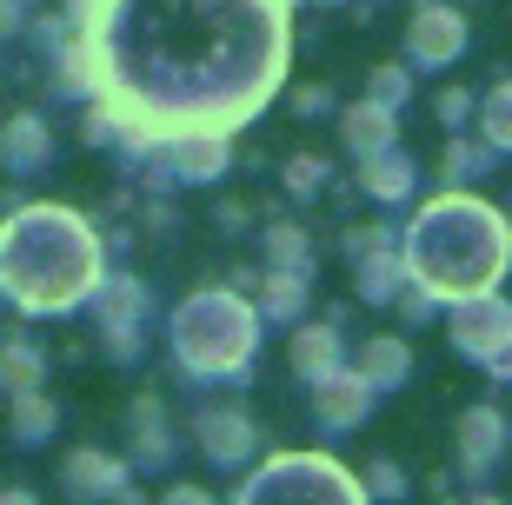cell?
Here are the masks:
<instances>
[{
  "mask_svg": "<svg viewBox=\"0 0 512 505\" xmlns=\"http://www.w3.org/2000/svg\"><path fill=\"white\" fill-rule=\"evenodd\" d=\"M54 67L67 100H114L133 133H233L286 74V0H107Z\"/></svg>",
  "mask_w": 512,
  "mask_h": 505,
  "instance_id": "6da1fadb",
  "label": "cell"
},
{
  "mask_svg": "<svg viewBox=\"0 0 512 505\" xmlns=\"http://www.w3.org/2000/svg\"><path fill=\"white\" fill-rule=\"evenodd\" d=\"M107 280V240L74 206L27 200L0 220V293L27 319H60Z\"/></svg>",
  "mask_w": 512,
  "mask_h": 505,
  "instance_id": "7a4b0ae2",
  "label": "cell"
},
{
  "mask_svg": "<svg viewBox=\"0 0 512 505\" xmlns=\"http://www.w3.org/2000/svg\"><path fill=\"white\" fill-rule=\"evenodd\" d=\"M406 266L419 273L426 293H479L506 266V226L479 200H439L413 220Z\"/></svg>",
  "mask_w": 512,
  "mask_h": 505,
  "instance_id": "3957f363",
  "label": "cell"
},
{
  "mask_svg": "<svg viewBox=\"0 0 512 505\" xmlns=\"http://www.w3.org/2000/svg\"><path fill=\"white\" fill-rule=\"evenodd\" d=\"M167 353L180 379H200V386L240 379L260 353V306H247V293H233V286L187 293L167 319Z\"/></svg>",
  "mask_w": 512,
  "mask_h": 505,
  "instance_id": "277c9868",
  "label": "cell"
},
{
  "mask_svg": "<svg viewBox=\"0 0 512 505\" xmlns=\"http://www.w3.org/2000/svg\"><path fill=\"white\" fill-rule=\"evenodd\" d=\"M233 505H366V486L326 452H273L240 479Z\"/></svg>",
  "mask_w": 512,
  "mask_h": 505,
  "instance_id": "5b68a950",
  "label": "cell"
},
{
  "mask_svg": "<svg viewBox=\"0 0 512 505\" xmlns=\"http://www.w3.org/2000/svg\"><path fill=\"white\" fill-rule=\"evenodd\" d=\"M94 333L100 346L120 359V366H133V359L147 353V333H153V293L147 280H133V273H107V280L94 286Z\"/></svg>",
  "mask_w": 512,
  "mask_h": 505,
  "instance_id": "8992f818",
  "label": "cell"
},
{
  "mask_svg": "<svg viewBox=\"0 0 512 505\" xmlns=\"http://www.w3.org/2000/svg\"><path fill=\"white\" fill-rule=\"evenodd\" d=\"M193 446H200V459H207V466L240 472V466L253 459V446H260V426L247 419V406H233V399H213V406L193 412Z\"/></svg>",
  "mask_w": 512,
  "mask_h": 505,
  "instance_id": "52a82bcc",
  "label": "cell"
},
{
  "mask_svg": "<svg viewBox=\"0 0 512 505\" xmlns=\"http://www.w3.org/2000/svg\"><path fill=\"white\" fill-rule=\"evenodd\" d=\"M120 486H133V459H114L100 446H74L60 459V492L74 505H114Z\"/></svg>",
  "mask_w": 512,
  "mask_h": 505,
  "instance_id": "ba28073f",
  "label": "cell"
},
{
  "mask_svg": "<svg viewBox=\"0 0 512 505\" xmlns=\"http://www.w3.org/2000/svg\"><path fill=\"white\" fill-rule=\"evenodd\" d=\"M167 160H173V187H213V180H227V173H233L227 133H173Z\"/></svg>",
  "mask_w": 512,
  "mask_h": 505,
  "instance_id": "9c48e42d",
  "label": "cell"
},
{
  "mask_svg": "<svg viewBox=\"0 0 512 505\" xmlns=\"http://www.w3.org/2000/svg\"><path fill=\"white\" fill-rule=\"evenodd\" d=\"M366 399H373V386H366L360 366H340V373L313 379V412H320V426H326V432L360 426V419H366Z\"/></svg>",
  "mask_w": 512,
  "mask_h": 505,
  "instance_id": "30bf717a",
  "label": "cell"
},
{
  "mask_svg": "<svg viewBox=\"0 0 512 505\" xmlns=\"http://www.w3.org/2000/svg\"><path fill=\"white\" fill-rule=\"evenodd\" d=\"M0 167H7V173L54 167V127H47L34 107H27V113H7V127H0Z\"/></svg>",
  "mask_w": 512,
  "mask_h": 505,
  "instance_id": "8fae6325",
  "label": "cell"
},
{
  "mask_svg": "<svg viewBox=\"0 0 512 505\" xmlns=\"http://www.w3.org/2000/svg\"><path fill=\"white\" fill-rule=\"evenodd\" d=\"M127 452H133V466L153 472V466H167L173 459V419L160 399H133V419H127Z\"/></svg>",
  "mask_w": 512,
  "mask_h": 505,
  "instance_id": "7c38bea8",
  "label": "cell"
},
{
  "mask_svg": "<svg viewBox=\"0 0 512 505\" xmlns=\"http://www.w3.org/2000/svg\"><path fill=\"white\" fill-rule=\"evenodd\" d=\"M346 246H353V266H360V293L366 300H386L393 293V266H406V253H393V240H386L380 226L373 233H346Z\"/></svg>",
  "mask_w": 512,
  "mask_h": 505,
  "instance_id": "4fadbf2b",
  "label": "cell"
},
{
  "mask_svg": "<svg viewBox=\"0 0 512 505\" xmlns=\"http://www.w3.org/2000/svg\"><path fill=\"white\" fill-rule=\"evenodd\" d=\"M60 432V406L47 393H7V439H14V446H47V439H54Z\"/></svg>",
  "mask_w": 512,
  "mask_h": 505,
  "instance_id": "5bb4252c",
  "label": "cell"
},
{
  "mask_svg": "<svg viewBox=\"0 0 512 505\" xmlns=\"http://www.w3.org/2000/svg\"><path fill=\"white\" fill-rule=\"evenodd\" d=\"M453 333H459L466 353H499V339L512 333V319H506V306H499V300H473V306H459Z\"/></svg>",
  "mask_w": 512,
  "mask_h": 505,
  "instance_id": "9a60e30c",
  "label": "cell"
},
{
  "mask_svg": "<svg viewBox=\"0 0 512 505\" xmlns=\"http://www.w3.org/2000/svg\"><path fill=\"white\" fill-rule=\"evenodd\" d=\"M293 373L313 386V379H326V373H340V333L333 326H300L293 333Z\"/></svg>",
  "mask_w": 512,
  "mask_h": 505,
  "instance_id": "2e32d148",
  "label": "cell"
},
{
  "mask_svg": "<svg viewBox=\"0 0 512 505\" xmlns=\"http://www.w3.org/2000/svg\"><path fill=\"white\" fill-rule=\"evenodd\" d=\"M340 133L353 153H380L393 147V107H380V100H366V107H346L340 113Z\"/></svg>",
  "mask_w": 512,
  "mask_h": 505,
  "instance_id": "e0dca14e",
  "label": "cell"
},
{
  "mask_svg": "<svg viewBox=\"0 0 512 505\" xmlns=\"http://www.w3.org/2000/svg\"><path fill=\"white\" fill-rule=\"evenodd\" d=\"M260 319H300V306H306V273H293V266H273V273H266L260 280Z\"/></svg>",
  "mask_w": 512,
  "mask_h": 505,
  "instance_id": "ac0fdd59",
  "label": "cell"
},
{
  "mask_svg": "<svg viewBox=\"0 0 512 505\" xmlns=\"http://www.w3.org/2000/svg\"><path fill=\"white\" fill-rule=\"evenodd\" d=\"M360 187L373 193V200H399V193L413 187V160H399L393 147H380V153H360Z\"/></svg>",
  "mask_w": 512,
  "mask_h": 505,
  "instance_id": "d6986e66",
  "label": "cell"
},
{
  "mask_svg": "<svg viewBox=\"0 0 512 505\" xmlns=\"http://www.w3.org/2000/svg\"><path fill=\"white\" fill-rule=\"evenodd\" d=\"M0 379H7V393H34L47 379V353L34 339H0Z\"/></svg>",
  "mask_w": 512,
  "mask_h": 505,
  "instance_id": "ffe728a7",
  "label": "cell"
},
{
  "mask_svg": "<svg viewBox=\"0 0 512 505\" xmlns=\"http://www.w3.org/2000/svg\"><path fill=\"white\" fill-rule=\"evenodd\" d=\"M459 20L453 14H419V27H413V54L426 60V67H439V60H453L459 54Z\"/></svg>",
  "mask_w": 512,
  "mask_h": 505,
  "instance_id": "44dd1931",
  "label": "cell"
},
{
  "mask_svg": "<svg viewBox=\"0 0 512 505\" xmlns=\"http://www.w3.org/2000/svg\"><path fill=\"white\" fill-rule=\"evenodd\" d=\"M360 373H366L373 393H380V386H399V379H406V346H399V339H373L360 353Z\"/></svg>",
  "mask_w": 512,
  "mask_h": 505,
  "instance_id": "7402d4cb",
  "label": "cell"
},
{
  "mask_svg": "<svg viewBox=\"0 0 512 505\" xmlns=\"http://www.w3.org/2000/svg\"><path fill=\"white\" fill-rule=\"evenodd\" d=\"M260 253H266V266H293V273H306V233L293 220H273L260 233Z\"/></svg>",
  "mask_w": 512,
  "mask_h": 505,
  "instance_id": "603a6c76",
  "label": "cell"
},
{
  "mask_svg": "<svg viewBox=\"0 0 512 505\" xmlns=\"http://www.w3.org/2000/svg\"><path fill=\"white\" fill-rule=\"evenodd\" d=\"M499 439H506V432H499V419H493L486 406H479V412H466V426H459V446H466L473 472H479V466H486V459L499 452Z\"/></svg>",
  "mask_w": 512,
  "mask_h": 505,
  "instance_id": "cb8c5ba5",
  "label": "cell"
},
{
  "mask_svg": "<svg viewBox=\"0 0 512 505\" xmlns=\"http://www.w3.org/2000/svg\"><path fill=\"white\" fill-rule=\"evenodd\" d=\"M280 180H286V193H293V200H313V193L326 187V160H313V153H293V160L280 167Z\"/></svg>",
  "mask_w": 512,
  "mask_h": 505,
  "instance_id": "d4e9b609",
  "label": "cell"
},
{
  "mask_svg": "<svg viewBox=\"0 0 512 505\" xmlns=\"http://www.w3.org/2000/svg\"><path fill=\"white\" fill-rule=\"evenodd\" d=\"M486 133H493V147H512V87H499V100L486 107Z\"/></svg>",
  "mask_w": 512,
  "mask_h": 505,
  "instance_id": "484cf974",
  "label": "cell"
},
{
  "mask_svg": "<svg viewBox=\"0 0 512 505\" xmlns=\"http://www.w3.org/2000/svg\"><path fill=\"white\" fill-rule=\"evenodd\" d=\"M373 100H380V107H399V100H406V74H399V67H380V74H373Z\"/></svg>",
  "mask_w": 512,
  "mask_h": 505,
  "instance_id": "4316f807",
  "label": "cell"
},
{
  "mask_svg": "<svg viewBox=\"0 0 512 505\" xmlns=\"http://www.w3.org/2000/svg\"><path fill=\"white\" fill-rule=\"evenodd\" d=\"M160 505H213V492L207 486H167V499Z\"/></svg>",
  "mask_w": 512,
  "mask_h": 505,
  "instance_id": "83f0119b",
  "label": "cell"
},
{
  "mask_svg": "<svg viewBox=\"0 0 512 505\" xmlns=\"http://www.w3.org/2000/svg\"><path fill=\"white\" fill-rule=\"evenodd\" d=\"M293 107H300L306 120H313V113H326V87H300V94H293Z\"/></svg>",
  "mask_w": 512,
  "mask_h": 505,
  "instance_id": "f1b7e54d",
  "label": "cell"
},
{
  "mask_svg": "<svg viewBox=\"0 0 512 505\" xmlns=\"http://www.w3.org/2000/svg\"><path fill=\"white\" fill-rule=\"evenodd\" d=\"M466 107H473L466 94H446V100H439V120H446V127H459V120H466Z\"/></svg>",
  "mask_w": 512,
  "mask_h": 505,
  "instance_id": "f546056e",
  "label": "cell"
},
{
  "mask_svg": "<svg viewBox=\"0 0 512 505\" xmlns=\"http://www.w3.org/2000/svg\"><path fill=\"white\" fill-rule=\"evenodd\" d=\"M253 220V213H247V206H240V200H227V206H220V233H240V226H247Z\"/></svg>",
  "mask_w": 512,
  "mask_h": 505,
  "instance_id": "4dcf8cb0",
  "label": "cell"
},
{
  "mask_svg": "<svg viewBox=\"0 0 512 505\" xmlns=\"http://www.w3.org/2000/svg\"><path fill=\"white\" fill-rule=\"evenodd\" d=\"M373 492H380V499H393V492H399V472L386 466V459H380V472H373Z\"/></svg>",
  "mask_w": 512,
  "mask_h": 505,
  "instance_id": "1f68e13d",
  "label": "cell"
},
{
  "mask_svg": "<svg viewBox=\"0 0 512 505\" xmlns=\"http://www.w3.org/2000/svg\"><path fill=\"white\" fill-rule=\"evenodd\" d=\"M0 505H40V492L34 486H7V492H0Z\"/></svg>",
  "mask_w": 512,
  "mask_h": 505,
  "instance_id": "d6a6232c",
  "label": "cell"
},
{
  "mask_svg": "<svg viewBox=\"0 0 512 505\" xmlns=\"http://www.w3.org/2000/svg\"><path fill=\"white\" fill-rule=\"evenodd\" d=\"M14 27H20V0H0V40L14 34Z\"/></svg>",
  "mask_w": 512,
  "mask_h": 505,
  "instance_id": "836d02e7",
  "label": "cell"
}]
</instances>
